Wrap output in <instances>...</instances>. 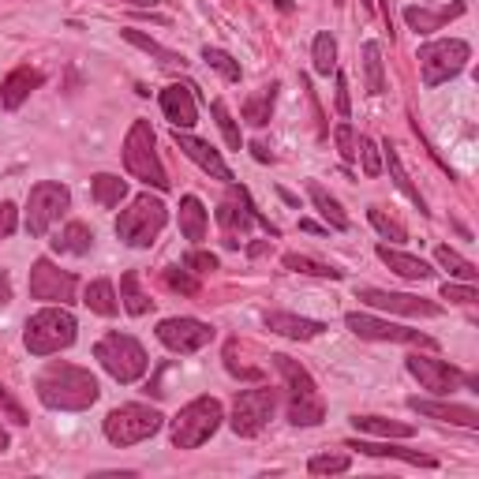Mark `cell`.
I'll return each instance as SVG.
<instances>
[{
    "mask_svg": "<svg viewBox=\"0 0 479 479\" xmlns=\"http://www.w3.org/2000/svg\"><path fill=\"white\" fill-rule=\"evenodd\" d=\"M83 304L91 307L94 315H101V318H113V315L120 311V299H116L113 281H105V277L91 281V285H86V292H83Z\"/></svg>",
    "mask_w": 479,
    "mask_h": 479,
    "instance_id": "33",
    "label": "cell"
},
{
    "mask_svg": "<svg viewBox=\"0 0 479 479\" xmlns=\"http://www.w3.org/2000/svg\"><path fill=\"white\" fill-rule=\"evenodd\" d=\"M311 64H315L318 76H333L337 72V42H333L330 30L315 34V42H311Z\"/></svg>",
    "mask_w": 479,
    "mask_h": 479,
    "instance_id": "38",
    "label": "cell"
},
{
    "mask_svg": "<svg viewBox=\"0 0 479 479\" xmlns=\"http://www.w3.org/2000/svg\"><path fill=\"white\" fill-rule=\"evenodd\" d=\"M94 360L109 371L120 386L139 382V379L147 375V367H150L147 348L139 345L132 333H105L101 341L94 345Z\"/></svg>",
    "mask_w": 479,
    "mask_h": 479,
    "instance_id": "6",
    "label": "cell"
},
{
    "mask_svg": "<svg viewBox=\"0 0 479 479\" xmlns=\"http://www.w3.org/2000/svg\"><path fill=\"white\" fill-rule=\"evenodd\" d=\"M333 86H337V113L348 120L352 116V101H348V79H345V72H333Z\"/></svg>",
    "mask_w": 479,
    "mask_h": 479,
    "instance_id": "51",
    "label": "cell"
},
{
    "mask_svg": "<svg viewBox=\"0 0 479 479\" xmlns=\"http://www.w3.org/2000/svg\"><path fill=\"white\" fill-rule=\"evenodd\" d=\"M382 20H386V27L394 30V15H389V0H382Z\"/></svg>",
    "mask_w": 479,
    "mask_h": 479,
    "instance_id": "55",
    "label": "cell"
},
{
    "mask_svg": "<svg viewBox=\"0 0 479 479\" xmlns=\"http://www.w3.org/2000/svg\"><path fill=\"white\" fill-rule=\"evenodd\" d=\"M218 221H221V228H225V247H240L251 225H259L262 233H266V236H274V240L281 236V233H277V225L266 221L259 210H255L251 195H247L243 188H236V184H228V199L218 206Z\"/></svg>",
    "mask_w": 479,
    "mask_h": 479,
    "instance_id": "9",
    "label": "cell"
},
{
    "mask_svg": "<svg viewBox=\"0 0 479 479\" xmlns=\"http://www.w3.org/2000/svg\"><path fill=\"white\" fill-rule=\"evenodd\" d=\"M408 408L419 416H431L442 423H457V427H468L479 431V412L468 404H446V401H423V397H408Z\"/></svg>",
    "mask_w": 479,
    "mask_h": 479,
    "instance_id": "20",
    "label": "cell"
},
{
    "mask_svg": "<svg viewBox=\"0 0 479 479\" xmlns=\"http://www.w3.org/2000/svg\"><path fill=\"white\" fill-rule=\"evenodd\" d=\"M348 468H352L348 453H318V457L307 460V472H311V475H341V472H348Z\"/></svg>",
    "mask_w": 479,
    "mask_h": 479,
    "instance_id": "43",
    "label": "cell"
},
{
    "mask_svg": "<svg viewBox=\"0 0 479 479\" xmlns=\"http://www.w3.org/2000/svg\"><path fill=\"white\" fill-rule=\"evenodd\" d=\"M120 34H124V42H128V45H135V49H143L147 57H154L157 64H165V68H184V64H188V60H184V52H176V49H165L162 42H154L150 34H143V30H135V27H124Z\"/></svg>",
    "mask_w": 479,
    "mask_h": 479,
    "instance_id": "28",
    "label": "cell"
},
{
    "mask_svg": "<svg viewBox=\"0 0 479 479\" xmlns=\"http://www.w3.org/2000/svg\"><path fill=\"white\" fill-rule=\"evenodd\" d=\"M348 450H360L367 457H394V460H404V465H416V468H438V460L419 453V450H401L394 442H367V438H352Z\"/></svg>",
    "mask_w": 479,
    "mask_h": 479,
    "instance_id": "24",
    "label": "cell"
},
{
    "mask_svg": "<svg viewBox=\"0 0 479 479\" xmlns=\"http://www.w3.org/2000/svg\"><path fill=\"white\" fill-rule=\"evenodd\" d=\"M91 191H94L98 206L113 210V206H120L124 199H128V180H120V176H113V172H98L91 180Z\"/></svg>",
    "mask_w": 479,
    "mask_h": 479,
    "instance_id": "34",
    "label": "cell"
},
{
    "mask_svg": "<svg viewBox=\"0 0 479 479\" xmlns=\"http://www.w3.org/2000/svg\"><path fill=\"white\" fill-rule=\"evenodd\" d=\"M15 225H20V210H15V203L0 199V243L15 233Z\"/></svg>",
    "mask_w": 479,
    "mask_h": 479,
    "instance_id": "49",
    "label": "cell"
},
{
    "mask_svg": "<svg viewBox=\"0 0 479 479\" xmlns=\"http://www.w3.org/2000/svg\"><path fill=\"white\" fill-rule=\"evenodd\" d=\"M382 165L389 169V180L397 184V191H401V195H408V199H412V206H419V214H431V210H427V199H423L419 188L412 184V176L404 172V165H401V154H397V147L389 143V139L382 143Z\"/></svg>",
    "mask_w": 479,
    "mask_h": 479,
    "instance_id": "25",
    "label": "cell"
},
{
    "mask_svg": "<svg viewBox=\"0 0 479 479\" xmlns=\"http://www.w3.org/2000/svg\"><path fill=\"white\" fill-rule=\"evenodd\" d=\"M128 4H135V8H154L157 0H128Z\"/></svg>",
    "mask_w": 479,
    "mask_h": 479,
    "instance_id": "58",
    "label": "cell"
},
{
    "mask_svg": "<svg viewBox=\"0 0 479 479\" xmlns=\"http://www.w3.org/2000/svg\"><path fill=\"white\" fill-rule=\"evenodd\" d=\"M42 83H45V76L38 72V68H15V72H8L4 83H0V109L4 113L20 109V105L38 91Z\"/></svg>",
    "mask_w": 479,
    "mask_h": 479,
    "instance_id": "19",
    "label": "cell"
},
{
    "mask_svg": "<svg viewBox=\"0 0 479 479\" xmlns=\"http://www.w3.org/2000/svg\"><path fill=\"white\" fill-rule=\"evenodd\" d=\"M465 12H468L465 0H453V4H446V8H416V4H408L404 8V23L412 27L416 34H435V30L446 27V23L460 20Z\"/></svg>",
    "mask_w": 479,
    "mask_h": 479,
    "instance_id": "22",
    "label": "cell"
},
{
    "mask_svg": "<svg viewBox=\"0 0 479 479\" xmlns=\"http://www.w3.org/2000/svg\"><path fill=\"white\" fill-rule=\"evenodd\" d=\"M210 113H214L218 128H221V135H225V143L233 147V150H240V147H243V135H240V128H236V120L228 116V105H225L221 98H214V101H210Z\"/></svg>",
    "mask_w": 479,
    "mask_h": 479,
    "instance_id": "42",
    "label": "cell"
},
{
    "mask_svg": "<svg viewBox=\"0 0 479 479\" xmlns=\"http://www.w3.org/2000/svg\"><path fill=\"white\" fill-rule=\"evenodd\" d=\"M285 270H292V274H311V277H330V281H341L345 277V270H337V266H326V262H315V259H307V255H296V251H289L285 259Z\"/></svg>",
    "mask_w": 479,
    "mask_h": 479,
    "instance_id": "39",
    "label": "cell"
},
{
    "mask_svg": "<svg viewBox=\"0 0 479 479\" xmlns=\"http://www.w3.org/2000/svg\"><path fill=\"white\" fill-rule=\"evenodd\" d=\"M367 221L375 225V228H379V236L389 240V243H404V240H408L404 225L394 221V218H386V210H382V206H371V210H367Z\"/></svg>",
    "mask_w": 479,
    "mask_h": 479,
    "instance_id": "41",
    "label": "cell"
},
{
    "mask_svg": "<svg viewBox=\"0 0 479 479\" xmlns=\"http://www.w3.org/2000/svg\"><path fill=\"white\" fill-rule=\"evenodd\" d=\"M360 4H363V12H375V0H360Z\"/></svg>",
    "mask_w": 479,
    "mask_h": 479,
    "instance_id": "60",
    "label": "cell"
},
{
    "mask_svg": "<svg viewBox=\"0 0 479 479\" xmlns=\"http://www.w3.org/2000/svg\"><path fill=\"white\" fill-rule=\"evenodd\" d=\"M180 233L191 243L206 240V206H203V199H195V195H184L180 199Z\"/></svg>",
    "mask_w": 479,
    "mask_h": 479,
    "instance_id": "32",
    "label": "cell"
},
{
    "mask_svg": "<svg viewBox=\"0 0 479 479\" xmlns=\"http://www.w3.org/2000/svg\"><path fill=\"white\" fill-rule=\"evenodd\" d=\"M165 277V285L172 289V292H184V296H199V281H195L191 274H188V266L180 270V266H169V270L162 274Z\"/></svg>",
    "mask_w": 479,
    "mask_h": 479,
    "instance_id": "46",
    "label": "cell"
},
{
    "mask_svg": "<svg viewBox=\"0 0 479 479\" xmlns=\"http://www.w3.org/2000/svg\"><path fill=\"white\" fill-rule=\"evenodd\" d=\"M281 199H285L289 206H299V199H296V195H292V191H285V188H281Z\"/></svg>",
    "mask_w": 479,
    "mask_h": 479,
    "instance_id": "57",
    "label": "cell"
},
{
    "mask_svg": "<svg viewBox=\"0 0 479 479\" xmlns=\"http://www.w3.org/2000/svg\"><path fill=\"white\" fill-rule=\"evenodd\" d=\"M49 243H52V251H57V255H91V247H94V228L83 225V221H68Z\"/></svg>",
    "mask_w": 479,
    "mask_h": 479,
    "instance_id": "27",
    "label": "cell"
},
{
    "mask_svg": "<svg viewBox=\"0 0 479 479\" xmlns=\"http://www.w3.org/2000/svg\"><path fill=\"white\" fill-rule=\"evenodd\" d=\"M72 206V191H68L60 180H42L30 188L27 199V233L30 236H45L52 221H60Z\"/></svg>",
    "mask_w": 479,
    "mask_h": 479,
    "instance_id": "11",
    "label": "cell"
},
{
    "mask_svg": "<svg viewBox=\"0 0 479 479\" xmlns=\"http://www.w3.org/2000/svg\"><path fill=\"white\" fill-rule=\"evenodd\" d=\"M184 266L191 274H214L218 270V255L214 251H199V247H195V251L184 255Z\"/></svg>",
    "mask_w": 479,
    "mask_h": 479,
    "instance_id": "47",
    "label": "cell"
},
{
    "mask_svg": "<svg viewBox=\"0 0 479 479\" xmlns=\"http://www.w3.org/2000/svg\"><path fill=\"white\" fill-rule=\"evenodd\" d=\"M270 363L277 367V375L285 379L289 401H307V397H318V386H315V379H311V371H307L304 363H299V360L285 356V352H274Z\"/></svg>",
    "mask_w": 479,
    "mask_h": 479,
    "instance_id": "21",
    "label": "cell"
},
{
    "mask_svg": "<svg viewBox=\"0 0 479 479\" xmlns=\"http://www.w3.org/2000/svg\"><path fill=\"white\" fill-rule=\"evenodd\" d=\"M404 367L423 389H431V394H438V397H450V394H457V389H465V386L479 389L475 375H465L460 367H453L446 360H435V356H419V352H412V356L404 360Z\"/></svg>",
    "mask_w": 479,
    "mask_h": 479,
    "instance_id": "10",
    "label": "cell"
},
{
    "mask_svg": "<svg viewBox=\"0 0 479 479\" xmlns=\"http://www.w3.org/2000/svg\"><path fill=\"white\" fill-rule=\"evenodd\" d=\"M352 427L360 435H379V438H412L416 435L412 423H397L386 416H352Z\"/></svg>",
    "mask_w": 479,
    "mask_h": 479,
    "instance_id": "31",
    "label": "cell"
},
{
    "mask_svg": "<svg viewBox=\"0 0 479 479\" xmlns=\"http://www.w3.org/2000/svg\"><path fill=\"white\" fill-rule=\"evenodd\" d=\"M379 259L397 277H404V281H427V277H435V270L419 255H404V251H397V247H389V243H379Z\"/></svg>",
    "mask_w": 479,
    "mask_h": 479,
    "instance_id": "26",
    "label": "cell"
},
{
    "mask_svg": "<svg viewBox=\"0 0 479 479\" xmlns=\"http://www.w3.org/2000/svg\"><path fill=\"white\" fill-rule=\"evenodd\" d=\"M76 289L79 281L72 270H60V266H52L49 259H38L30 266V296L42 299V304H76Z\"/></svg>",
    "mask_w": 479,
    "mask_h": 479,
    "instance_id": "15",
    "label": "cell"
},
{
    "mask_svg": "<svg viewBox=\"0 0 479 479\" xmlns=\"http://www.w3.org/2000/svg\"><path fill=\"white\" fill-rule=\"evenodd\" d=\"M307 195H311V203H315V210L323 214V221L333 228V233H348V214L341 210V203L333 199V195L318 184V180H311L307 184Z\"/></svg>",
    "mask_w": 479,
    "mask_h": 479,
    "instance_id": "30",
    "label": "cell"
},
{
    "mask_svg": "<svg viewBox=\"0 0 479 479\" xmlns=\"http://www.w3.org/2000/svg\"><path fill=\"white\" fill-rule=\"evenodd\" d=\"M120 304H124V311H128V315H147L150 307H154V299L143 292V289H139V274L135 270H128V274H124L120 277Z\"/></svg>",
    "mask_w": 479,
    "mask_h": 479,
    "instance_id": "35",
    "label": "cell"
},
{
    "mask_svg": "<svg viewBox=\"0 0 479 479\" xmlns=\"http://www.w3.org/2000/svg\"><path fill=\"white\" fill-rule=\"evenodd\" d=\"M4 304H12V274L0 270V307Z\"/></svg>",
    "mask_w": 479,
    "mask_h": 479,
    "instance_id": "53",
    "label": "cell"
},
{
    "mask_svg": "<svg viewBox=\"0 0 479 479\" xmlns=\"http://www.w3.org/2000/svg\"><path fill=\"white\" fill-rule=\"evenodd\" d=\"M435 259H438L442 270H450V277H457V281H468V285H475V277H479L475 262H468V259L460 255V251H453L450 243H442L438 251H435Z\"/></svg>",
    "mask_w": 479,
    "mask_h": 479,
    "instance_id": "37",
    "label": "cell"
},
{
    "mask_svg": "<svg viewBox=\"0 0 479 479\" xmlns=\"http://www.w3.org/2000/svg\"><path fill=\"white\" fill-rule=\"evenodd\" d=\"M333 143H337V150H341L345 162H356V143H360V135H356V128H352L348 120H341V124L333 128Z\"/></svg>",
    "mask_w": 479,
    "mask_h": 479,
    "instance_id": "45",
    "label": "cell"
},
{
    "mask_svg": "<svg viewBox=\"0 0 479 479\" xmlns=\"http://www.w3.org/2000/svg\"><path fill=\"white\" fill-rule=\"evenodd\" d=\"M0 408H4V412H8L15 423H27V412H23V408L15 404V401H12V394H8L4 386H0Z\"/></svg>",
    "mask_w": 479,
    "mask_h": 479,
    "instance_id": "52",
    "label": "cell"
},
{
    "mask_svg": "<svg viewBox=\"0 0 479 479\" xmlns=\"http://www.w3.org/2000/svg\"><path fill=\"white\" fill-rule=\"evenodd\" d=\"M162 113H165V120L172 124V128H180V132L195 128V124H199V105H195V86H191V83H188V86H180V83L165 86V91H162Z\"/></svg>",
    "mask_w": 479,
    "mask_h": 479,
    "instance_id": "18",
    "label": "cell"
},
{
    "mask_svg": "<svg viewBox=\"0 0 479 479\" xmlns=\"http://www.w3.org/2000/svg\"><path fill=\"white\" fill-rule=\"evenodd\" d=\"M225 367L233 371L236 379H251V382H259V379H262V371H255V367H243V363H236V348H233V345L225 348Z\"/></svg>",
    "mask_w": 479,
    "mask_h": 479,
    "instance_id": "50",
    "label": "cell"
},
{
    "mask_svg": "<svg viewBox=\"0 0 479 479\" xmlns=\"http://www.w3.org/2000/svg\"><path fill=\"white\" fill-rule=\"evenodd\" d=\"M416 60H419L423 86L435 91V86L450 83V79H457L460 72H465L468 60H472V49H468V42H460V38H438V42L419 45Z\"/></svg>",
    "mask_w": 479,
    "mask_h": 479,
    "instance_id": "7",
    "label": "cell"
},
{
    "mask_svg": "<svg viewBox=\"0 0 479 479\" xmlns=\"http://www.w3.org/2000/svg\"><path fill=\"white\" fill-rule=\"evenodd\" d=\"M172 143L180 147V150H184V154H188L191 162L199 165L203 172H210V176H214V180H225V184H233V169L225 165V157H221L214 147H210V143H203V139H195V135H188V132H180V128L172 132Z\"/></svg>",
    "mask_w": 479,
    "mask_h": 479,
    "instance_id": "17",
    "label": "cell"
},
{
    "mask_svg": "<svg viewBox=\"0 0 479 479\" xmlns=\"http://www.w3.org/2000/svg\"><path fill=\"white\" fill-rule=\"evenodd\" d=\"M124 169H128L132 180L147 184L154 191H169V172L157 157V139L150 120H135L128 128V139H124Z\"/></svg>",
    "mask_w": 479,
    "mask_h": 479,
    "instance_id": "3",
    "label": "cell"
},
{
    "mask_svg": "<svg viewBox=\"0 0 479 479\" xmlns=\"http://www.w3.org/2000/svg\"><path fill=\"white\" fill-rule=\"evenodd\" d=\"M225 419V408L218 397H195L188 401L172 419V446L176 450H199L203 442L218 435Z\"/></svg>",
    "mask_w": 479,
    "mask_h": 479,
    "instance_id": "4",
    "label": "cell"
},
{
    "mask_svg": "<svg viewBox=\"0 0 479 479\" xmlns=\"http://www.w3.org/2000/svg\"><path fill=\"white\" fill-rule=\"evenodd\" d=\"M277 91H281L277 83H266L259 94H251V98H247V101L240 105L243 120L251 124V128H266V124H270V116H274V105H277Z\"/></svg>",
    "mask_w": 479,
    "mask_h": 479,
    "instance_id": "29",
    "label": "cell"
},
{
    "mask_svg": "<svg viewBox=\"0 0 479 479\" xmlns=\"http://www.w3.org/2000/svg\"><path fill=\"white\" fill-rule=\"evenodd\" d=\"M165 221H169V206L157 199V195L147 191V195H139V199H132L128 210H120L116 236L128 247H150L157 236H162Z\"/></svg>",
    "mask_w": 479,
    "mask_h": 479,
    "instance_id": "5",
    "label": "cell"
},
{
    "mask_svg": "<svg viewBox=\"0 0 479 479\" xmlns=\"http://www.w3.org/2000/svg\"><path fill=\"white\" fill-rule=\"evenodd\" d=\"M356 157H363V172L371 176V180H375V176L382 172V147L375 143V139H360L356 143Z\"/></svg>",
    "mask_w": 479,
    "mask_h": 479,
    "instance_id": "44",
    "label": "cell"
},
{
    "mask_svg": "<svg viewBox=\"0 0 479 479\" xmlns=\"http://www.w3.org/2000/svg\"><path fill=\"white\" fill-rule=\"evenodd\" d=\"M251 154H255V162H262V165H266V162H274V154L266 150L262 143H251Z\"/></svg>",
    "mask_w": 479,
    "mask_h": 479,
    "instance_id": "54",
    "label": "cell"
},
{
    "mask_svg": "<svg viewBox=\"0 0 479 479\" xmlns=\"http://www.w3.org/2000/svg\"><path fill=\"white\" fill-rule=\"evenodd\" d=\"M214 337H218V330L210 323H203V318L180 315V318H162V323H157V341H162L169 352H180V356H191V352L206 348Z\"/></svg>",
    "mask_w": 479,
    "mask_h": 479,
    "instance_id": "14",
    "label": "cell"
},
{
    "mask_svg": "<svg viewBox=\"0 0 479 479\" xmlns=\"http://www.w3.org/2000/svg\"><path fill=\"white\" fill-rule=\"evenodd\" d=\"M363 72H367V94L371 98L386 94V68H382V45L379 42L363 45Z\"/></svg>",
    "mask_w": 479,
    "mask_h": 479,
    "instance_id": "36",
    "label": "cell"
},
{
    "mask_svg": "<svg viewBox=\"0 0 479 479\" xmlns=\"http://www.w3.org/2000/svg\"><path fill=\"white\" fill-rule=\"evenodd\" d=\"M333 4H337V8H341V4H345V0H333Z\"/></svg>",
    "mask_w": 479,
    "mask_h": 479,
    "instance_id": "61",
    "label": "cell"
},
{
    "mask_svg": "<svg viewBox=\"0 0 479 479\" xmlns=\"http://www.w3.org/2000/svg\"><path fill=\"white\" fill-rule=\"evenodd\" d=\"M356 299L367 307H379L389 315H408V318H438L442 307L435 299H423V296H408V292H386L375 285H356Z\"/></svg>",
    "mask_w": 479,
    "mask_h": 479,
    "instance_id": "16",
    "label": "cell"
},
{
    "mask_svg": "<svg viewBox=\"0 0 479 479\" xmlns=\"http://www.w3.org/2000/svg\"><path fill=\"white\" fill-rule=\"evenodd\" d=\"M442 299H450V304H475L479 299V292L468 285H453V281H446V285H442Z\"/></svg>",
    "mask_w": 479,
    "mask_h": 479,
    "instance_id": "48",
    "label": "cell"
},
{
    "mask_svg": "<svg viewBox=\"0 0 479 479\" xmlns=\"http://www.w3.org/2000/svg\"><path fill=\"white\" fill-rule=\"evenodd\" d=\"M34 389H38V401L45 408H52V412H86V408L101 397L98 379L91 371L64 363V360H52L38 375Z\"/></svg>",
    "mask_w": 479,
    "mask_h": 479,
    "instance_id": "1",
    "label": "cell"
},
{
    "mask_svg": "<svg viewBox=\"0 0 479 479\" xmlns=\"http://www.w3.org/2000/svg\"><path fill=\"white\" fill-rule=\"evenodd\" d=\"M8 446H12V438H8L4 427H0V453H8Z\"/></svg>",
    "mask_w": 479,
    "mask_h": 479,
    "instance_id": "56",
    "label": "cell"
},
{
    "mask_svg": "<svg viewBox=\"0 0 479 479\" xmlns=\"http://www.w3.org/2000/svg\"><path fill=\"white\" fill-rule=\"evenodd\" d=\"M345 326L363 337V341H389V345H423V348H435V337L431 333H419V330H408L397 323H386V318L375 315H363V311H348L345 315Z\"/></svg>",
    "mask_w": 479,
    "mask_h": 479,
    "instance_id": "13",
    "label": "cell"
},
{
    "mask_svg": "<svg viewBox=\"0 0 479 479\" xmlns=\"http://www.w3.org/2000/svg\"><path fill=\"white\" fill-rule=\"evenodd\" d=\"M262 323L270 333H281V337H289V341H311V337L326 333V323H318V318H299L289 311H266Z\"/></svg>",
    "mask_w": 479,
    "mask_h": 479,
    "instance_id": "23",
    "label": "cell"
},
{
    "mask_svg": "<svg viewBox=\"0 0 479 479\" xmlns=\"http://www.w3.org/2000/svg\"><path fill=\"white\" fill-rule=\"evenodd\" d=\"M79 337V323L76 315L60 307V304H49L42 311H34L23 326V345L30 356H52L60 348H72Z\"/></svg>",
    "mask_w": 479,
    "mask_h": 479,
    "instance_id": "2",
    "label": "cell"
},
{
    "mask_svg": "<svg viewBox=\"0 0 479 479\" xmlns=\"http://www.w3.org/2000/svg\"><path fill=\"white\" fill-rule=\"evenodd\" d=\"M274 412H277L274 389H240L236 401H233V419H228V427H233L240 438H255L270 427Z\"/></svg>",
    "mask_w": 479,
    "mask_h": 479,
    "instance_id": "12",
    "label": "cell"
},
{
    "mask_svg": "<svg viewBox=\"0 0 479 479\" xmlns=\"http://www.w3.org/2000/svg\"><path fill=\"white\" fill-rule=\"evenodd\" d=\"M162 423H165V416L150 404H120L105 416V438H109L113 446L128 450V446H139V442L154 438L162 431Z\"/></svg>",
    "mask_w": 479,
    "mask_h": 479,
    "instance_id": "8",
    "label": "cell"
},
{
    "mask_svg": "<svg viewBox=\"0 0 479 479\" xmlns=\"http://www.w3.org/2000/svg\"><path fill=\"white\" fill-rule=\"evenodd\" d=\"M274 4H277L281 12H292V0H274Z\"/></svg>",
    "mask_w": 479,
    "mask_h": 479,
    "instance_id": "59",
    "label": "cell"
},
{
    "mask_svg": "<svg viewBox=\"0 0 479 479\" xmlns=\"http://www.w3.org/2000/svg\"><path fill=\"white\" fill-rule=\"evenodd\" d=\"M203 60L214 68V72L225 79V83H240V76H243V68H240V60H233L225 49H218V45H206L203 49Z\"/></svg>",
    "mask_w": 479,
    "mask_h": 479,
    "instance_id": "40",
    "label": "cell"
}]
</instances>
